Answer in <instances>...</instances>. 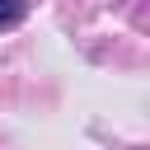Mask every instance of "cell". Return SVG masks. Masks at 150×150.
I'll use <instances>...</instances> for the list:
<instances>
[{"mask_svg":"<svg viewBox=\"0 0 150 150\" xmlns=\"http://www.w3.org/2000/svg\"><path fill=\"white\" fill-rule=\"evenodd\" d=\"M19 19H23V0H0V28H9Z\"/></svg>","mask_w":150,"mask_h":150,"instance_id":"obj_1","label":"cell"}]
</instances>
